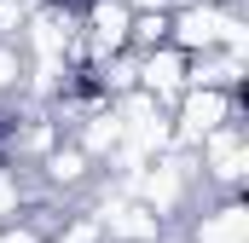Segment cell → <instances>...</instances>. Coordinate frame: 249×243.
<instances>
[{"label":"cell","instance_id":"cell-1","mask_svg":"<svg viewBox=\"0 0 249 243\" xmlns=\"http://www.w3.org/2000/svg\"><path fill=\"white\" fill-rule=\"evenodd\" d=\"M244 29L249 17L238 6H174L168 12V47H180L186 58H203V52H244Z\"/></svg>","mask_w":249,"mask_h":243},{"label":"cell","instance_id":"cell-2","mask_svg":"<svg viewBox=\"0 0 249 243\" xmlns=\"http://www.w3.org/2000/svg\"><path fill=\"white\" fill-rule=\"evenodd\" d=\"M197 191L203 197H244L249 191V122H226L191 151Z\"/></svg>","mask_w":249,"mask_h":243},{"label":"cell","instance_id":"cell-3","mask_svg":"<svg viewBox=\"0 0 249 243\" xmlns=\"http://www.w3.org/2000/svg\"><path fill=\"white\" fill-rule=\"evenodd\" d=\"M226 122H249V93H214V87H186L168 110V133L174 151H197L209 133H220Z\"/></svg>","mask_w":249,"mask_h":243},{"label":"cell","instance_id":"cell-4","mask_svg":"<svg viewBox=\"0 0 249 243\" xmlns=\"http://www.w3.org/2000/svg\"><path fill=\"white\" fill-rule=\"evenodd\" d=\"M186 87H191V58L180 47H157V52L133 58V93L157 99L162 110H174V99H180Z\"/></svg>","mask_w":249,"mask_h":243},{"label":"cell","instance_id":"cell-5","mask_svg":"<svg viewBox=\"0 0 249 243\" xmlns=\"http://www.w3.org/2000/svg\"><path fill=\"white\" fill-rule=\"evenodd\" d=\"M249 58L244 52H203L191 58V87H214V93H244Z\"/></svg>","mask_w":249,"mask_h":243},{"label":"cell","instance_id":"cell-6","mask_svg":"<svg viewBox=\"0 0 249 243\" xmlns=\"http://www.w3.org/2000/svg\"><path fill=\"white\" fill-rule=\"evenodd\" d=\"M0 243H53V226L23 214V220H6V226H0Z\"/></svg>","mask_w":249,"mask_h":243}]
</instances>
